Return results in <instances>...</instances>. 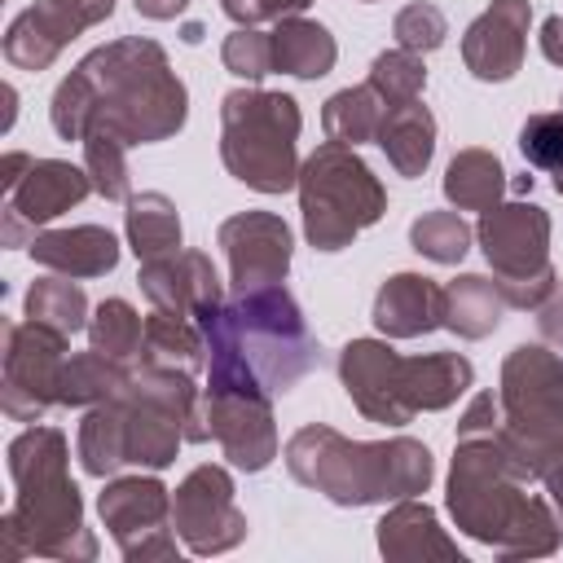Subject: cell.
Wrapping results in <instances>:
<instances>
[{"mask_svg":"<svg viewBox=\"0 0 563 563\" xmlns=\"http://www.w3.org/2000/svg\"><path fill=\"white\" fill-rule=\"evenodd\" d=\"M475 242L493 268L497 290L510 308L537 312L545 295L559 286V273L550 264V216L537 202H497L479 211Z\"/></svg>","mask_w":563,"mask_h":563,"instance_id":"9","label":"cell"},{"mask_svg":"<svg viewBox=\"0 0 563 563\" xmlns=\"http://www.w3.org/2000/svg\"><path fill=\"white\" fill-rule=\"evenodd\" d=\"M312 0H229L224 13L238 22V26H264V22H282V18H295L303 13Z\"/></svg>","mask_w":563,"mask_h":563,"instance_id":"41","label":"cell"},{"mask_svg":"<svg viewBox=\"0 0 563 563\" xmlns=\"http://www.w3.org/2000/svg\"><path fill=\"white\" fill-rule=\"evenodd\" d=\"M172 528L189 554H224L246 541V515L238 506L233 475L216 462L194 466L172 493Z\"/></svg>","mask_w":563,"mask_h":563,"instance_id":"12","label":"cell"},{"mask_svg":"<svg viewBox=\"0 0 563 563\" xmlns=\"http://www.w3.org/2000/svg\"><path fill=\"white\" fill-rule=\"evenodd\" d=\"M554 189H559V194H563V172H559V176H554Z\"/></svg>","mask_w":563,"mask_h":563,"instance_id":"47","label":"cell"},{"mask_svg":"<svg viewBox=\"0 0 563 563\" xmlns=\"http://www.w3.org/2000/svg\"><path fill=\"white\" fill-rule=\"evenodd\" d=\"M475 383V365L462 352H431V356H405V396L413 413L449 409L457 396H466Z\"/></svg>","mask_w":563,"mask_h":563,"instance_id":"25","label":"cell"},{"mask_svg":"<svg viewBox=\"0 0 563 563\" xmlns=\"http://www.w3.org/2000/svg\"><path fill=\"white\" fill-rule=\"evenodd\" d=\"M26 317L31 321H44L62 334H79L88 330V295L79 290L75 277L66 273H48L40 282H31L26 290Z\"/></svg>","mask_w":563,"mask_h":563,"instance_id":"33","label":"cell"},{"mask_svg":"<svg viewBox=\"0 0 563 563\" xmlns=\"http://www.w3.org/2000/svg\"><path fill=\"white\" fill-rule=\"evenodd\" d=\"M141 339H145V321L128 299H101L88 317V343L114 361H132L141 356Z\"/></svg>","mask_w":563,"mask_h":563,"instance_id":"34","label":"cell"},{"mask_svg":"<svg viewBox=\"0 0 563 563\" xmlns=\"http://www.w3.org/2000/svg\"><path fill=\"white\" fill-rule=\"evenodd\" d=\"M532 4L528 0H493L462 35V62L479 84H506L523 66L528 53Z\"/></svg>","mask_w":563,"mask_h":563,"instance_id":"17","label":"cell"},{"mask_svg":"<svg viewBox=\"0 0 563 563\" xmlns=\"http://www.w3.org/2000/svg\"><path fill=\"white\" fill-rule=\"evenodd\" d=\"M141 290L145 299L158 308V312H172V317H194L202 303H216L224 299V286H220V273L211 264L207 251H176V255H163V260H145L141 264Z\"/></svg>","mask_w":563,"mask_h":563,"instance_id":"18","label":"cell"},{"mask_svg":"<svg viewBox=\"0 0 563 563\" xmlns=\"http://www.w3.org/2000/svg\"><path fill=\"white\" fill-rule=\"evenodd\" d=\"M339 383L369 422H383V427L413 422V409L405 396V356L387 339H352L339 352Z\"/></svg>","mask_w":563,"mask_h":563,"instance_id":"15","label":"cell"},{"mask_svg":"<svg viewBox=\"0 0 563 563\" xmlns=\"http://www.w3.org/2000/svg\"><path fill=\"white\" fill-rule=\"evenodd\" d=\"M220 246L229 255L233 295L282 286L290 273V224L273 211H238L220 224Z\"/></svg>","mask_w":563,"mask_h":563,"instance_id":"16","label":"cell"},{"mask_svg":"<svg viewBox=\"0 0 563 563\" xmlns=\"http://www.w3.org/2000/svg\"><path fill=\"white\" fill-rule=\"evenodd\" d=\"M31 260L48 273L66 277H106L119 264V238L101 224H70V229H40L31 238Z\"/></svg>","mask_w":563,"mask_h":563,"instance_id":"21","label":"cell"},{"mask_svg":"<svg viewBox=\"0 0 563 563\" xmlns=\"http://www.w3.org/2000/svg\"><path fill=\"white\" fill-rule=\"evenodd\" d=\"M299 211L312 251H343L361 229L378 224L387 211V189L369 163L339 141L317 145L299 167Z\"/></svg>","mask_w":563,"mask_h":563,"instance_id":"7","label":"cell"},{"mask_svg":"<svg viewBox=\"0 0 563 563\" xmlns=\"http://www.w3.org/2000/svg\"><path fill=\"white\" fill-rule=\"evenodd\" d=\"M506 308H510L506 295L484 273H462L444 286V325L457 339H488L501 325Z\"/></svg>","mask_w":563,"mask_h":563,"instance_id":"26","label":"cell"},{"mask_svg":"<svg viewBox=\"0 0 563 563\" xmlns=\"http://www.w3.org/2000/svg\"><path fill=\"white\" fill-rule=\"evenodd\" d=\"M378 554L391 563H466L457 541H449V532L440 528L435 510L418 497L396 501L383 519H378Z\"/></svg>","mask_w":563,"mask_h":563,"instance_id":"20","label":"cell"},{"mask_svg":"<svg viewBox=\"0 0 563 563\" xmlns=\"http://www.w3.org/2000/svg\"><path fill=\"white\" fill-rule=\"evenodd\" d=\"M374 325L383 339H418L444 325V286L422 273H396L374 295Z\"/></svg>","mask_w":563,"mask_h":563,"instance_id":"19","label":"cell"},{"mask_svg":"<svg viewBox=\"0 0 563 563\" xmlns=\"http://www.w3.org/2000/svg\"><path fill=\"white\" fill-rule=\"evenodd\" d=\"M48 119L62 141H84L92 128H106L128 145H154L185 128L189 92L154 40L123 35L92 48L57 84Z\"/></svg>","mask_w":563,"mask_h":563,"instance_id":"1","label":"cell"},{"mask_svg":"<svg viewBox=\"0 0 563 563\" xmlns=\"http://www.w3.org/2000/svg\"><path fill=\"white\" fill-rule=\"evenodd\" d=\"M123 229H128V246H132V255L141 264L180 251V216H176V202L167 194H158V189H145V194H132L128 198Z\"/></svg>","mask_w":563,"mask_h":563,"instance_id":"29","label":"cell"},{"mask_svg":"<svg viewBox=\"0 0 563 563\" xmlns=\"http://www.w3.org/2000/svg\"><path fill=\"white\" fill-rule=\"evenodd\" d=\"M361 4H374V0H361Z\"/></svg>","mask_w":563,"mask_h":563,"instance_id":"48","label":"cell"},{"mask_svg":"<svg viewBox=\"0 0 563 563\" xmlns=\"http://www.w3.org/2000/svg\"><path fill=\"white\" fill-rule=\"evenodd\" d=\"M84 167L92 176V189L106 198V202H128L132 198V180H128V141L106 132V128H92L84 136Z\"/></svg>","mask_w":563,"mask_h":563,"instance_id":"35","label":"cell"},{"mask_svg":"<svg viewBox=\"0 0 563 563\" xmlns=\"http://www.w3.org/2000/svg\"><path fill=\"white\" fill-rule=\"evenodd\" d=\"M471 238L475 229L462 220V211H422L409 224V246L431 264H457L471 251Z\"/></svg>","mask_w":563,"mask_h":563,"instance_id":"36","label":"cell"},{"mask_svg":"<svg viewBox=\"0 0 563 563\" xmlns=\"http://www.w3.org/2000/svg\"><path fill=\"white\" fill-rule=\"evenodd\" d=\"M220 4H229V0H220Z\"/></svg>","mask_w":563,"mask_h":563,"instance_id":"49","label":"cell"},{"mask_svg":"<svg viewBox=\"0 0 563 563\" xmlns=\"http://www.w3.org/2000/svg\"><path fill=\"white\" fill-rule=\"evenodd\" d=\"M501 427V400L493 391H475L471 405L462 409V422H457V440L466 435H493Z\"/></svg>","mask_w":563,"mask_h":563,"instance_id":"42","label":"cell"},{"mask_svg":"<svg viewBox=\"0 0 563 563\" xmlns=\"http://www.w3.org/2000/svg\"><path fill=\"white\" fill-rule=\"evenodd\" d=\"M391 35H396V44H400V48H413V53H431V48H440V44H444V35H449V22H444V13H440L435 4H427V0H413V4H405V9L396 13V22H391Z\"/></svg>","mask_w":563,"mask_h":563,"instance_id":"40","label":"cell"},{"mask_svg":"<svg viewBox=\"0 0 563 563\" xmlns=\"http://www.w3.org/2000/svg\"><path fill=\"white\" fill-rule=\"evenodd\" d=\"M92 189L88 167H75L66 158H35L26 167V176L4 194L0 207V242L4 246H31V238L57 220L62 211L79 207Z\"/></svg>","mask_w":563,"mask_h":563,"instance_id":"13","label":"cell"},{"mask_svg":"<svg viewBox=\"0 0 563 563\" xmlns=\"http://www.w3.org/2000/svg\"><path fill=\"white\" fill-rule=\"evenodd\" d=\"M541 53H545V62H554V66H563V13H550V18H541Z\"/></svg>","mask_w":563,"mask_h":563,"instance_id":"44","label":"cell"},{"mask_svg":"<svg viewBox=\"0 0 563 563\" xmlns=\"http://www.w3.org/2000/svg\"><path fill=\"white\" fill-rule=\"evenodd\" d=\"M123 431H128V466H145V471L172 466L176 449L185 444L180 418L132 387L123 396Z\"/></svg>","mask_w":563,"mask_h":563,"instance_id":"22","label":"cell"},{"mask_svg":"<svg viewBox=\"0 0 563 563\" xmlns=\"http://www.w3.org/2000/svg\"><path fill=\"white\" fill-rule=\"evenodd\" d=\"M101 523L110 528L114 545L132 563L176 559V528H172V488L154 475H123L110 479L97 497Z\"/></svg>","mask_w":563,"mask_h":563,"instance_id":"11","label":"cell"},{"mask_svg":"<svg viewBox=\"0 0 563 563\" xmlns=\"http://www.w3.org/2000/svg\"><path fill=\"white\" fill-rule=\"evenodd\" d=\"M75 457L88 475L110 479L119 466H128V431H123V396L92 405L75 435Z\"/></svg>","mask_w":563,"mask_h":563,"instance_id":"31","label":"cell"},{"mask_svg":"<svg viewBox=\"0 0 563 563\" xmlns=\"http://www.w3.org/2000/svg\"><path fill=\"white\" fill-rule=\"evenodd\" d=\"M378 150L387 154L391 172L396 176H422L431 154H435V114L418 101H405V106H391L383 114V128H378Z\"/></svg>","mask_w":563,"mask_h":563,"instance_id":"24","label":"cell"},{"mask_svg":"<svg viewBox=\"0 0 563 563\" xmlns=\"http://www.w3.org/2000/svg\"><path fill=\"white\" fill-rule=\"evenodd\" d=\"M141 365H167L198 374L207 365V339L194 317H172V312H150L145 317V339H141Z\"/></svg>","mask_w":563,"mask_h":563,"instance_id":"30","label":"cell"},{"mask_svg":"<svg viewBox=\"0 0 563 563\" xmlns=\"http://www.w3.org/2000/svg\"><path fill=\"white\" fill-rule=\"evenodd\" d=\"M31 163H35L31 154H22V150H9V154H4V163H0V189L9 194V189H13V185L26 176V167H31Z\"/></svg>","mask_w":563,"mask_h":563,"instance_id":"46","label":"cell"},{"mask_svg":"<svg viewBox=\"0 0 563 563\" xmlns=\"http://www.w3.org/2000/svg\"><path fill=\"white\" fill-rule=\"evenodd\" d=\"M299 101L268 88H233L220 97V158L233 180L255 194H286L299 185Z\"/></svg>","mask_w":563,"mask_h":563,"instance_id":"5","label":"cell"},{"mask_svg":"<svg viewBox=\"0 0 563 563\" xmlns=\"http://www.w3.org/2000/svg\"><path fill=\"white\" fill-rule=\"evenodd\" d=\"M229 321L246 365L273 396L290 391L303 374L317 369V339L286 286L229 295Z\"/></svg>","mask_w":563,"mask_h":563,"instance_id":"8","label":"cell"},{"mask_svg":"<svg viewBox=\"0 0 563 563\" xmlns=\"http://www.w3.org/2000/svg\"><path fill=\"white\" fill-rule=\"evenodd\" d=\"M128 387H132L128 361H114V356L88 347V352L66 356V369H62V400H57V405H66V409H92V405H106V400L128 396Z\"/></svg>","mask_w":563,"mask_h":563,"instance_id":"27","label":"cell"},{"mask_svg":"<svg viewBox=\"0 0 563 563\" xmlns=\"http://www.w3.org/2000/svg\"><path fill=\"white\" fill-rule=\"evenodd\" d=\"M141 18H154V22H172L189 9V0H132Z\"/></svg>","mask_w":563,"mask_h":563,"instance_id":"45","label":"cell"},{"mask_svg":"<svg viewBox=\"0 0 563 563\" xmlns=\"http://www.w3.org/2000/svg\"><path fill=\"white\" fill-rule=\"evenodd\" d=\"M506 194V167L493 150H457L444 167V198L457 207V211H488L497 207Z\"/></svg>","mask_w":563,"mask_h":563,"instance_id":"28","label":"cell"},{"mask_svg":"<svg viewBox=\"0 0 563 563\" xmlns=\"http://www.w3.org/2000/svg\"><path fill=\"white\" fill-rule=\"evenodd\" d=\"M501 427L493 431L523 479H541L563 444V356L550 343H519L501 361Z\"/></svg>","mask_w":563,"mask_h":563,"instance_id":"6","label":"cell"},{"mask_svg":"<svg viewBox=\"0 0 563 563\" xmlns=\"http://www.w3.org/2000/svg\"><path fill=\"white\" fill-rule=\"evenodd\" d=\"M268 35H273V70H282V75H295V79H321V75H330L334 62H339V44H334V35H330L321 22L303 18V13L273 22Z\"/></svg>","mask_w":563,"mask_h":563,"instance_id":"23","label":"cell"},{"mask_svg":"<svg viewBox=\"0 0 563 563\" xmlns=\"http://www.w3.org/2000/svg\"><path fill=\"white\" fill-rule=\"evenodd\" d=\"M70 334L44 321H4V383L0 405L13 422H40L62 400V369H66Z\"/></svg>","mask_w":563,"mask_h":563,"instance_id":"10","label":"cell"},{"mask_svg":"<svg viewBox=\"0 0 563 563\" xmlns=\"http://www.w3.org/2000/svg\"><path fill=\"white\" fill-rule=\"evenodd\" d=\"M519 154L528 167L559 176L563 172V110L528 114L519 128Z\"/></svg>","mask_w":563,"mask_h":563,"instance_id":"38","label":"cell"},{"mask_svg":"<svg viewBox=\"0 0 563 563\" xmlns=\"http://www.w3.org/2000/svg\"><path fill=\"white\" fill-rule=\"evenodd\" d=\"M378 97H383V106L391 110V106H405V101H418L422 97V88H427V66H422V53H413V48H387V53H378L374 57V66H369V79H365Z\"/></svg>","mask_w":563,"mask_h":563,"instance_id":"37","label":"cell"},{"mask_svg":"<svg viewBox=\"0 0 563 563\" xmlns=\"http://www.w3.org/2000/svg\"><path fill=\"white\" fill-rule=\"evenodd\" d=\"M286 471L334 506H383L427 493L435 462L413 435L347 440L325 422H308L286 440Z\"/></svg>","mask_w":563,"mask_h":563,"instance_id":"4","label":"cell"},{"mask_svg":"<svg viewBox=\"0 0 563 563\" xmlns=\"http://www.w3.org/2000/svg\"><path fill=\"white\" fill-rule=\"evenodd\" d=\"M528 484L532 479L519 475L497 435H466L457 440L449 471V515L466 537L484 541L506 563L554 554L563 519L554 501L528 493Z\"/></svg>","mask_w":563,"mask_h":563,"instance_id":"2","label":"cell"},{"mask_svg":"<svg viewBox=\"0 0 563 563\" xmlns=\"http://www.w3.org/2000/svg\"><path fill=\"white\" fill-rule=\"evenodd\" d=\"M220 62L229 75L246 79V84H260L268 70H273V35L260 31V26H233L224 35V48H220Z\"/></svg>","mask_w":563,"mask_h":563,"instance_id":"39","label":"cell"},{"mask_svg":"<svg viewBox=\"0 0 563 563\" xmlns=\"http://www.w3.org/2000/svg\"><path fill=\"white\" fill-rule=\"evenodd\" d=\"M537 325H541V339L563 352V277H559V286L545 295V303L537 308Z\"/></svg>","mask_w":563,"mask_h":563,"instance_id":"43","label":"cell"},{"mask_svg":"<svg viewBox=\"0 0 563 563\" xmlns=\"http://www.w3.org/2000/svg\"><path fill=\"white\" fill-rule=\"evenodd\" d=\"M110 13H114V0H35L9 22L4 57L18 70H48L75 35L106 22Z\"/></svg>","mask_w":563,"mask_h":563,"instance_id":"14","label":"cell"},{"mask_svg":"<svg viewBox=\"0 0 563 563\" xmlns=\"http://www.w3.org/2000/svg\"><path fill=\"white\" fill-rule=\"evenodd\" d=\"M383 97L369 88V84H356V88H339L325 110H321V128L330 141L339 145H365V141H378V128H383Z\"/></svg>","mask_w":563,"mask_h":563,"instance_id":"32","label":"cell"},{"mask_svg":"<svg viewBox=\"0 0 563 563\" xmlns=\"http://www.w3.org/2000/svg\"><path fill=\"white\" fill-rule=\"evenodd\" d=\"M66 435L57 427L31 422L9 440L13 506L0 519V554L18 563L26 554L44 559H92L97 537L84 528V497L66 471Z\"/></svg>","mask_w":563,"mask_h":563,"instance_id":"3","label":"cell"}]
</instances>
